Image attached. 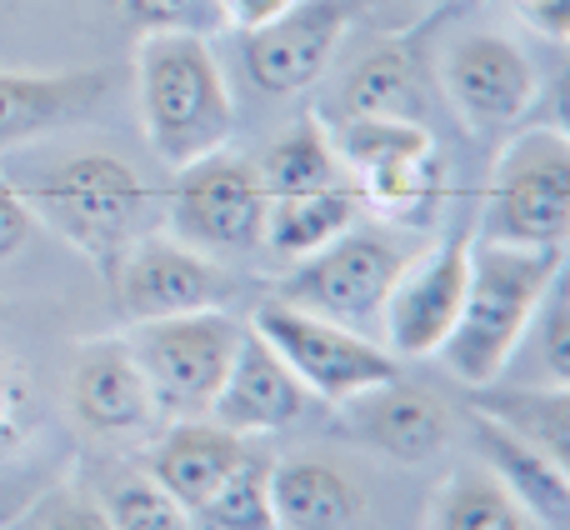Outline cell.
I'll return each mask as SVG.
<instances>
[{
  "mask_svg": "<svg viewBox=\"0 0 570 530\" xmlns=\"http://www.w3.org/2000/svg\"><path fill=\"white\" fill-rule=\"evenodd\" d=\"M566 275V246H471V281L451 335L435 355L465 385H495L511 355L525 345L546 291Z\"/></svg>",
  "mask_w": 570,
  "mask_h": 530,
  "instance_id": "obj_1",
  "label": "cell"
},
{
  "mask_svg": "<svg viewBox=\"0 0 570 530\" xmlns=\"http://www.w3.org/2000/svg\"><path fill=\"white\" fill-rule=\"evenodd\" d=\"M136 96L150 150L170 170L226 150L236 136V96L210 40L200 36H140Z\"/></svg>",
  "mask_w": 570,
  "mask_h": 530,
  "instance_id": "obj_2",
  "label": "cell"
},
{
  "mask_svg": "<svg viewBox=\"0 0 570 530\" xmlns=\"http://www.w3.org/2000/svg\"><path fill=\"white\" fill-rule=\"evenodd\" d=\"M30 216L50 220L70 246L86 261H96V271L106 275V285L116 281L126 251L136 246L140 220L150 216V190L136 170L110 150H80L66 156L60 166H50L46 176L20 186Z\"/></svg>",
  "mask_w": 570,
  "mask_h": 530,
  "instance_id": "obj_3",
  "label": "cell"
},
{
  "mask_svg": "<svg viewBox=\"0 0 570 530\" xmlns=\"http://www.w3.org/2000/svg\"><path fill=\"white\" fill-rule=\"evenodd\" d=\"M415 261V246L391 226H365L355 220L351 230L321 246L315 256L295 261L291 275L276 281L271 301H285L295 311L325 315L335 325H351L365 335V325H381L385 295L401 281V271Z\"/></svg>",
  "mask_w": 570,
  "mask_h": 530,
  "instance_id": "obj_4",
  "label": "cell"
},
{
  "mask_svg": "<svg viewBox=\"0 0 570 530\" xmlns=\"http://www.w3.org/2000/svg\"><path fill=\"white\" fill-rule=\"evenodd\" d=\"M475 236L501 246H566L570 140L561 126H525L501 146Z\"/></svg>",
  "mask_w": 570,
  "mask_h": 530,
  "instance_id": "obj_5",
  "label": "cell"
},
{
  "mask_svg": "<svg viewBox=\"0 0 570 530\" xmlns=\"http://www.w3.org/2000/svg\"><path fill=\"white\" fill-rule=\"evenodd\" d=\"M250 331L266 335V345L305 385V395H321L331 405H351L355 395L375 391V385L401 381V355L395 351H385L381 341L351 331V325L295 311L285 301H261L250 311Z\"/></svg>",
  "mask_w": 570,
  "mask_h": 530,
  "instance_id": "obj_6",
  "label": "cell"
},
{
  "mask_svg": "<svg viewBox=\"0 0 570 530\" xmlns=\"http://www.w3.org/2000/svg\"><path fill=\"white\" fill-rule=\"evenodd\" d=\"M246 325L230 321L226 311H196V315H170V321H146L126 335L130 355H136L140 375L150 385L156 411L196 421L210 411L220 381H226L236 345Z\"/></svg>",
  "mask_w": 570,
  "mask_h": 530,
  "instance_id": "obj_7",
  "label": "cell"
},
{
  "mask_svg": "<svg viewBox=\"0 0 570 530\" xmlns=\"http://www.w3.org/2000/svg\"><path fill=\"white\" fill-rule=\"evenodd\" d=\"M266 186L256 160L236 150H210L176 170L170 186V230L176 241L206 251V256H250L266 230Z\"/></svg>",
  "mask_w": 570,
  "mask_h": 530,
  "instance_id": "obj_8",
  "label": "cell"
},
{
  "mask_svg": "<svg viewBox=\"0 0 570 530\" xmlns=\"http://www.w3.org/2000/svg\"><path fill=\"white\" fill-rule=\"evenodd\" d=\"M110 291H116L120 321L146 325V321H170V315L226 311L230 295H236V281L216 256L186 246V241L136 236Z\"/></svg>",
  "mask_w": 570,
  "mask_h": 530,
  "instance_id": "obj_9",
  "label": "cell"
},
{
  "mask_svg": "<svg viewBox=\"0 0 570 530\" xmlns=\"http://www.w3.org/2000/svg\"><path fill=\"white\" fill-rule=\"evenodd\" d=\"M471 246H475V216L451 226L425 256H415L391 285L381 311L385 351L395 355H435L451 335L455 315L471 281Z\"/></svg>",
  "mask_w": 570,
  "mask_h": 530,
  "instance_id": "obj_10",
  "label": "cell"
},
{
  "mask_svg": "<svg viewBox=\"0 0 570 530\" xmlns=\"http://www.w3.org/2000/svg\"><path fill=\"white\" fill-rule=\"evenodd\" d=\"M445 90L475 136H501L531 116L541 96L535 60L501 30H471L445 50Z\"/></svg>",
  "mask_w": 570,
  "mask_h": 530,
  "instance_id": "obj_11",
  "label": "cell"
},
{
  "mask_svg": "<svg viewBox=\"0 0 570 530\" xmlns=\"http://www.w3.org/2000/svg\"><path fill=\"white\" fill-rule=\"evenodd\" d=\"M361 0H295L271 26L246 30V70L266 96H301L325 76Z\"/></svg>",
  "mask_w": 570,
  "mask_h": 530,
  "instance_id": "obj_12",
  "label": "cell"
},
{
  "mask_svg": "<svg viewBox=\"0 0 570 530\" xmlns=\"http://www.w3.org/2000/svg\"><path fill=\"white\" fill-rule=\"evenodd\" d=\"M206 415L236 435L285 431V425H295L305 415V385L285 371V361L266 345V335L246 325L236 345V361H230Z\"/></svg>",
  "mask_w": 570,
  "mask_h": 530,
  "instance_id": "obj_13",
  "label": "cell"
},
{
  "mask_svg": "<svg viewBox=\"0 0 570 530\" xmlns=\"http://www.w3.org/2000/svg\"><path fill=\"white\" fill-rule=\"evenodd\" d=\"M110 70H0V150L90 116L110 96Z\"/></svg>",
  "mask_w": 570,
  "mask_h": 530,
  "instance_id": "obj_14",
  "label": "cell"
},
{
  "mask_svg": "<svg viewBox=\"0 0 570 530\" xmlns=\"http://www.w3.org/2000/svg\"><path fill=\"white\" fill-rule=\"evenodd\" d=\"M70 411L96 435H136L156 421V401L126 341H96L70 365Z\"/></svg>",
  "mask_w": 570,
  "mask_h": 530,
  "instance_id": "obj_15",
  "label": "cell"
},
{
  "mask_svg": "<svg viewBox=\"0 0 570 530\" xmlns=\"http://www.w3.org/2000/svg\"><path fill=\"white\" fill-rule=\"evenodd\" d=\"M246 435L226 431L216 421H180L150 445V461H146V475L160 485L166 495H176L190 516L210 501L220 481L236 471V461L246 455Z\"/></svg>",
  "mask_w": 570,
  "mask_h": 530,
  "instance_id": "obj_16",
  "label": "cell"
},
{
  "mask_svg": "<svg viewBox=\"0 0 570 530\" xmlns=\"http://www.w3.org/2000/svg\"><path fill=\"white\" fill-rule=\"evenodd\" d=\"M471 425H475V441H481L485 461H491V471H495V485L521 506V516H535L546 530H570L566 461H556L541 445L511 435L505 425H495L491 415H481V411L471 415Z\"/></svg>",
  "mask_w": 570,
  "mask_h": 530,
  "instance_id": "obj_17",
  "label": "cell"
},
{
  "mask_svg": "<svg viewBox=\"0 0 570 530\" xmlns=\"http://www.w3.org/2000/svg\"><path fill=\"white\" fill-rule=\"evenodd\" d=\"M355 435L371 441L375 451H385L391 461L415 465L431 461L445 441H451V411L435 395L415 391L405 381L375 385V391L355 395Z\"/></svg>",
  "mask_w": 570,
  "mask_h": 530,
  "instance_id": "obj_18",
  "label": "cell"
},
{
  "mask_svg": "<svg viewBox=\"0 0 570 530\" xmlns=\"http://www.w3.org/2000/svg\"><path fill=\"white\" fill-rule=\"evenodd\" d=\"M271 501L281 530H361V491L331 461H276Z\"/></svg>",
  "mask_w": 570,
  "mask_h": 530,
  "instance_id": "obj_19",
  "label": "cell"
},
{
  "mask_svg": "<svg viewBox=\"0 0 570 530\" xmlns=\"http://www.w3.org/2000/svg\"><path fill=\"white\" fill-rule=\"evenodd\" d=\"M361 216H365V200L355 190V180H341V186H325V190H301V196H271L261 246L276 261L295 265L315 256L321 246H331Z\"/></svg>",
  "mask_w": 570,
  "mask_h": 530,
  "instance_id": "obj_20",
  "label": "cell"
},
{
  "mask_svg": "<svg viewBox=\"0 0 570 530\" xmlns=\"http://www.w3.org/2000/svg\"><path fill=\"white\" fill-rule=\"evenodd\" d=\"M256 170L266 196H301V190H325L351 180V170L341 166V156L331 146V130L315 116H301L285 136L271 140L266 156L256 160Z\"/></svg>",
  "mask_w": 570,
  "mask_h": 530,
  "instance_id": "obj_21",
  "label": "cell"
},
{
  "mask_svg": "<svg viewBox=\"0 0 570 530\" xmlns=\"http://www.w3.org/2000/svg\"><path fill=\"white\" fill-rule=\"evenodd\" d=\"M421 66L405 46H381L345 76L341 110L345 116H385V120H421Z\"/></svg>",
  "mask_w": 570,
  "mask_h": 530,
  "instance_id": "obj_22",
  "label": "cell"
},
{
  "mask_svg": "<svg viewBox=\"0 0 570 530\" xmlns=\"http://www.w3.org/2000/svg\"><path fill=\"white\" fill-rule=\"evenodd\" d=\"M471 411L491 415L495 425H505L511 435L521 441L541 445L546 455L566 461L570 455V385L566 381H551V385H531V391H475L471 395Z\"/></svg>",
  "mask_w": 570,
  "mask_h": 530,
  "instance_id": "obj_23",
  "label": "cell"
},
{
  "mask_svg": "<svg viewBox=\"0 0 570 530\" xmlns=\"http://www.w3.org/2000/svg\"><path fill=\"white\" fill-rule=\"evenodd\" d=\"M271 455L246 451L236 461V471L210 491V501L200 506V526L206 530H281L276 501H271Z\"/></svg>",
  "mask_w": 570,
  "mask_h": 530,
  "instance_id": "obj_24",
  "label": "cell"
},
{
  "mask_svg": "<svg viewBox=\"0 0 570 530\" xmlns=\"http://www.w3.org/2000/svg\"><path fill=\"white\" fill-rule=\"evenodd\" d=\"M431 530H525V516L491 475H455L435 495Z\"/></svg>",
  "mask_w": 570,
  "mask_h": 530,
  "instance_id": "obj_25",
  "label": "cell"
},
{
  "mask_svg": "<svg viewBox=\"0 0 570 530\" xmlns=\"http://www.w3.org/2000/svg\"><path fill=\"white\" fill-rule=\"evenodd\" d=\"M100 511H106L110 530H196L186 506L160 491L150 475H120V481H110Z\"/></svg>",
  "mask_w": 570,
  "mask_h": 530,
  "instance_id": "obj_26",
  "label": "cell"
},
{
  "mask_svg": "<svg viewBox=\"0 0 570 530\" xmlns=\"http://www.w3.org/2000/svg\"><path fill=\"white\" fill-rule=\"evenodd\" d=\"M126 20L140 36H200L216 40L226 26V6L220 0H120Z\"/></svg>",
  "mask_w": 570,
  "mask_h": 530,
  "instance_id": "obj_27",
  "label": "cell"
},
{
  "mask_svg": "<svg viewBox=\"0 0 570 530\" xmlns=\"http://www.w3.org/2000/svg\"><path fill=\"white\" fill-rule=\"evenodd\" d=\"M40 431V391L20 361L0 355V461L20 455Z\"/></svg>",
  "mask_w": 570,
  "mask_h": 530,
  "instance_id": "obj_28",
  "label": "cell"
},
{
  "mask_svg": "<svg viewBox=\"0 0 570 530\" xmlns=\"http://www.w3.org/2000/svg\"><path fill=\"white\" fill-rule=\"evenodd\" d=\"M30 226H36V216H30L26 196H20V186H10V180H0V261H10L20 246L30 241Z\"/></svg>",
  "mask_w": 570,
  "mask_h": 530,
  "instance_id": "obj_29",
  "label": "cell"
},
{
  "mask_svg": "<svg viewBox=\"0 0 570 530\" xmlns=\"http://www.w3.org/2000/svg\"><path fill=\"white\" fill-rule=\"evenodd\" d=\"M220 6H226V26H236L246 36V30H261L276 16H285L295 0H220Z\"/></svg>",
  "mask_w": 570,
  "mask_h": 530,
  "instance_id": "obj_30",
  "label": "cell"
},
{
  "mask_svg": "<svg viewBox=\"0 0 570 530\" xmlns=\"http://www.w3.org/2000/svg\"><path fill=\"white\" fill-rule=\"evenodd\" d=\"M515 10H521L541 36H551V40L570 36V0H515Z\"/></svg>",
  "mask_w": 570,
  "mask_h": 530,
  "instance_id": "obj_31",
  "label": "cell"
},
{
  "mask_svg": "<svg viewBox=\"0 0 570 530\" xmlns=\"http://www.w3.org/2000/svg\"><path fill=\"white\" fill-rule=\"evenodd\" d=\"M36 501H40V485L36 481H10V475H0V530L16 526Z\"/></svg>",
  "mask_w": 570,
  "mask_h": 530,
  "instance_id": "obj_32",
  "label": "cell"
},
{
  "mask_svg": "<svg viewBox=\"0 0 570 530\" xmlns=\"http://www.w3.org/2000/svg\"><path fill=\"white\" fill-rule=\"evenodd\" d=\"M50 530H110V521H106V511H100V506L66 501L56 516H50Z\"/></svg>",
  "mask_w": 570,
  "mask_h": 530,
  "instance_id": "obj_33",
  "label": "cell"
}]
</instances>
